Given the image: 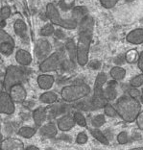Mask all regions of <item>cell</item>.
<instances>
[{"instance_id":"6da1fadb","label":"cell","mask_w":143,"mask_h":150,"mask_svg":"<svg viewBox=\"0 0 143 150\" xmlns=\"http://www.w3.org/2000/svg\"><path fill=\"white\" fill-rule=\"evenodd\" d=\"M79 36L77 42V63L81 67L88 64L90 44L94 31V19L89 15L85 16L78 24Z\"/></svg>"},{"instance_id":"7a4b0ae2","label":"cell","mask_w":143,"mask_h":150,"mask_svg":"<svg viewBox=\"0 0 143 150\" xmlns=\"http://www.w3.org/2000/svg\"><path fill=\"white\" fill-rule=\"evenodd\" d=\"M118 115L126 122H134L141 112L140 101L131 97L129 94L122 95L114 104Z\"/></svg>"},{"instance_id":"3957f363","label":"cell","mask_w":143,"mask_h":150,"mask_svg":"<svg viewBox=\"0 0 143 150\" xmlns=\"http://www.w3.org/2000/svg\"><path fill=\"white\" fill-rule=\"evenodd\" d=\"M29 76V70L25 67L18 66H10L7 67L4 81H3V87L5 91L9 93L11 88L15 85L23 84Z\"/></svg>"},{"instance_id":"277c9868","label":"cell","mask_w":143,"mask_h":150,"mask_svg":"<svg viewBox=\"0 0 143 150\" xmlns=\"http://www.w3.org/2000/svg\"><path fill=\"white\" fill-rule=\"evenodd\" d=\"M90 87L85 83H78L66 86L61 91V97L66 103L79 101L90 93Z\"/></svg>"},{"instance_id":"5b68a950","label":"cell","mask_w":143,"mask_h":150,"mask_svg":"<svg viewBox=\"0 0 143 150\" xmlns=\"http://www.w3.org/2000/svg\"><path fill=\"white\" fill-rule=\"evenodd\" d=\"M46 16L53 24L63 27L64 29L73 30L78 27V22L73 18H63L59 10L53 3H48L46 5Z\"/></svg>"},{"instance_id":"8992f818","label":"cell","mask_w":143,"mask_h":150,"mask_svg":"<svg viewBox=\"0 0 143 150\" xmlns=\"http://www.w3.org/2000/svg\"><path fill=\"white\" fill-rule=\"evenodd\" d=\"M62 59L59 53H52L51 55L39 64V70L43 73H48L51 71H55L61 67Z\"/></svg>"},{"instance_id":"52a82bcc","label":"cell","mask_w":143,"mask_h":150,"mask_svg":"<svg viewBox=\"0 0 143 150\" xmlns=\"http://www.w3.org/2000/svg\"><path fill=\"white\" fill-rule=\"evenodd\" d=\"M52 51V45L51 43L45 39H39L36 42L35 45V56L37 61L40 63L47 59L51 55Z\"/></svg>"},{"instance_id":"ba28073f","label":"cell","mask_w":143,"mask_h":150,"mask_svg":"<svg viewBox=\"0 0 143 150\" xmlns=\"http://www.w3.org/2000/svg\"><path fill=\"white\" fill-rule=\"evenodd\" d=\"M15 49V40L12 36L8 34L4 29L0 31V53L2 55H12Z\"/></svg>"},{"instance_id":"9c48e42d","label":"cell","mask_w":143,"mask_h":150,"mask_svg":"<svg viewBox=\"0 0 143 150\" xmlns=\"http://www.w3.org/2000/svg\"><path fill=\"white\" fill-rule=\"evenodd\" d=\"M15 101L13 100L9 93L7 91H1L0 93V112L1 115H11L15 112Z\"/></svg>"},{"instance_id":"30bf717a","label":"cell","mask_w":143,"mask_h":150,"mask_svg":"<svg viewBox=\"0 0 143 150\" xmlns=\"http://www.w3.org/2000/svg\"><path fill=\"white\" fill-rule=\"evenodd\" d=\"M0 150H25V146L18 139L7 138L1 141Z\"/></svg>"},{"instance_id":"8fae6325","label":"cell","mask_w":143,"mask_h":150,"mask_svg":"<svg viewBox=\"0 0 143 150\" xmlns=\"http://www.w3.org/2000/svg\"><path fill=\"white\" fill-rule=\"evenodd\" d=\"M75 124H76V122H75L74 117L71 115L70 114L62 115V117L57 120L58 129L62 132H67L71 130L75 126Z\"/></svg>"},{"instance_id":"7c38bea8","label":"cell","mask_w":143,"mask_h":150,"mask_svg":"<svg viewBox=\"0 0 143 150\" xmlns=\"http://www.w3.org/2000/svg\"><path fill=\"white\" fill-rule=\"evenodd\" d=\"M9 93L13 98V100L15 102H18V103H21V102L25 101L27 97L26 88L22 84L15 85L13 87H12Z\"/></svg>"},{"instance_id":"4fadbf2b","label":"cell","mask_w":143,"mask_h":150,"mask_svg":"<svg viewBox=\"0 0 143 150\" xmlns=\"http://www.w3.org/2000/svg\"><path fill=\"white\" fill-rule=\"evenodd\" d=\"M13 31H15V35L19 37L20 39L23 40L24 42H28L29 40V32H28V27L25 23L24 20L22 19H16L15 23H13Z\"/></svg>"},{"instance_id":"5bb4252c","label":"cell","mask_w":143,"mask_h":150,"mask_svg":"<svg viewBox=\"0 0 143 150\" xmlns=\"http://www.w3.org/2000/svg\"><path fill=\"white\" fill-rule=\"evenodd\" d=\"M91 103L94 108V110L104 108L108 102L106 100L104 96V90L103 88H94L93 96L91 98Z\"/></svg>"},{"instance_id":"9a60e30c","label":"cell","mask_w":143,"mask_h":150,"mask_svg":"<svg viewBox=\"0 0 143 150\" xmlns=\"http://www.w3.org/2000/svg\"><path fill=\"white\" fill-rule=\"evenodd\" d=\"M37 85H39V88L43 91H48L49 88H52L54 82H55V78L53 75H50L48 73H43L37 76Z\"/></svg>"},{"instance_id":"2e32d148","label":"cell","mask_w":143,"mask_h":150,"mask_svg":"<svg viewBox=\"0 0 143 150\" xmlns=\"http://www.w3.org/2000/svg\"><path fill=\"white\" fill-rule=\"evenodd\" d=\"M15 61L21 67H28L31 64L33 58L31 53L24 49H18L15 53Z\"/></svg>"},{"instance_id":"e0dca14e","label":"cell","mask_w":143,"mask_h":150,"mask_svg":"<svg viewBox=\"0 0 143 150\" xmlns=\"http://www.w3.org/2000/svg\"><path fill=\"white\" fill-rule=\"evenodd\" d=\"M126 40L132 44H141L143 43V28H137L132 30L126 36Z\"/></svg>"},{"instance_id":"ac0fdd59","label":"cell","mask_w":143,"mask_h":150,"mask_svg":"<svg viewBox=\"0 0 143 150\" xmlns=\"http://www.w3.org/2000/svg\"><path fill=\"white\" fill-rule=\"evenodd\" d=\"M32 117H33V120H34V122H35L36 126L40 127V126L43 124V122L46 120L47 110L43 107L37 108L33 111Z\"/></svg>"},{"instance_id":"d6986e66","label":"cell","mask_w":143,"mask_h":150,"mask_svg":"<svg viewBox=\"0 0 143 150\" xmlns=\"http://www.w3.org/2000/svg\"><path fill=\"white\" fill-rule=\"evenodd\" d=\"M58 133V126L54 123H47L45 125H42L39 128V134L44 138L47 139H53L57 136Z\"/></svg>"},{"instance_id":"ffe728a7","label":"cell","mask_w":143,"mask_h":150,"mask_svg":"<svg viewBox=\"0 0 143 150\" xmlns=\"http://www.w3.org/2000/svg\"><path fill=\"white\" fill-rule=\"evenodd\" d=\"M87 16H88V9L85 6L74 7V9L71 11V18H73L75 21H77L78 24Z\"/></svg>"},{"instance_id":"44dd1931","label":"cell","mask_w":143,"mask_h":150,"mask_svg":"<svg viewBox=\"0 0 143 150\" xmlns=\"http://www.w3.org/2000/svg\"><path fill=\"white\" fill-rule=\"evenodd\" d=\"M66 49L68 53L69 60L72 62H77V44L75 43L74 40H68L66 42Z\"/></svg>"},{"instance_id":"7402d4cb","label":"cell","mask_w":143,"mask_h":150,"mask_svg":"<svg viewBox=\"0 0 143 150\" xmlns=\"http://www.w3.org/2000/svg\"><path fill=\"white\" fill-rule=\"evenodd\" d=\"M40 102L47 105H53L55 104L58 100V95L54 91H45L39 96Z\"/></svg>"},{"instance_id":"603a6c76","label":"cell","mask_w":143,"mask_h":150,"mask_svg":"<svg viewBox=\"0 0 143 150\" xmlns=\"http://www.w3.org/2000/svg\"><path fill=\"white\" fill-rule=\"evenodd\" d=\"M90 134L92 135V137L98 141L99 142H101L102 144H106L108 145L110 144V142H108V139L106 137V135H105V133H103L99 128H92L90 129Z\"/></svg>"},{"instance_id":"cb8c5ba5","label":"cell","mask_w":143,"mask_h":150,"mask_svg":"<svg viewBox=\"0 0 143 150\" xmlns=\"http://www.w3.org/2000/svg\"><path fill=\"white\" fill-rule=\"evenodd\" d=\"M110 74L111 78L115 81H121L123 80L126 76V70L121 67L115 66L110 71Z\"/></svg>"},{"instance_id":"d4e9b609","label":"cell","mask_w":143,"mask_h":150,"mask_svg":"<svg viewBox=\"0 0 143 150\" xmlns=\"http://www.w3.org/2000/svg\"><path fill=\"white\" fill-rule=\"evenodd\" d=\"M67 106L66 105H63V104H55V105H53L52 107L50 108V110H49V112H50V115H52V117H58V115H66L67 112Z\"/></svg>"},{"instance_id":"484cf974","label":"cell","mask_w":143,"mask_h":150,"mask_svg":"<svg viewBox=\"0 0 143 150\" xmlns=\"http://www.w3.org/2000/svg\"><path fill=\"white\" fill-rule=\"evenodd\" d=\"M18 134L22 138L25 139H31L34 135L36 134V130L30 126H23L18 130Z\"/></svg>"},{"instance_id":"4316f807","label":"cell","mask_w":143,"mask_h":150,"mask_svg":"<svg viewBox=\"0 0 143 150\" xmlns=\"http://www.w3.org/2000/svg\"><path fill=\"white\" fill-rule=\"evenodd\" d=\"M104 96H105V98H106L107 101H112V100L116 99V97H117L116 87L108 86L104 90Z\"/></svg>"},{"instance_id":"83f0119b","label":"cell","mask_w":143,"mask_h":150,"mask_svg":"<svg viewBox=\"0 0 143 150\" xmlns=\"http://www.w3.org/2000/svg\"><path fill=\"white\" fill-rule=\"evenodd\" d=\"M125 58H126V62L129 64H135L138 62L139 59V54L137 52V50L135 49H131L127 51L125 53Z\"/></svg>"},{"instance_id":"f1b7e54d","label":"cell","mask_w":143,"mask_h":150,"mask_svg":"<svg viewBox=\"0 0 143 150\" xmlns=\"http://www.w3.org/2000/svg\"><path fill=\"white\" fill-rule=\"evenodd\" d=\"M59 8L63 12H67V11H72L74 9V5H75V0H60L59 3Z\"/></svg>"},{"instance_id":"f546056e","label":"cell","mask_w":143,"mask_h":150,"mask_svg":"<svg viewBox=\"0 0 143 150\" xmlns=\"http://www.w3.org/2000/svg\"><path fill=\"white\" fill-rule=\"evenodd\" d=\"M107 80H108L107 74L105 72H99L94 82V88H103L104 84H106Z\"/></svg>"},{"instance_id":"4dcf8cb0","label":"cell","mask_w":143,"mask_h":150,"mask_svg":"<svg viewBox=\"0 0 143 150\" xmlns=\"http://www.w3.org/2000/svg\"><path fill=\"white\" fill-rule=\"evenodd\" d=\"M105 123H106V118L104 115H97L91 119V124L93 125L94 128H100Z\"/></svg>"},{"instance_id":"1f68e13d","label":"cell","mask_w":143,"mask_h":150,"mask_svg":"<svg viewBox=\"0 0 143 150\" xmlns=\"http://www.w3.org/2000/svg\"><path fill=\"white\" fill-rule=\"evenodd\" d=\"M55 28L52 24H45L42 29H40L39 34L42 37H50L55 34Z\"/></svg>"},{"instance_id":"d6a6232c","label":"cell","mask_w":143,"mask_h":150,"mask_svg":"<svg viewBox=\"0 0 143 150\" xmlns=\"http://www.w3.org/2000/svg\"><path fill=\"white\" fill-rule=\"evenodd\" d=\"M73 117L76 124L81 126V127H87V119L81 112H75Z\"/></svg>"},{"instance_id":"836d02e7","label":"cell","mask_w":143,"mask_h":150,"mask_svg":"<svg viewBox=\"0 0 143 150\" xmlns=\"http://www.w3.org/2000/svg\"><path fill=\"white\" fill-rule=\"evenodd\" d=\"M104 112L108 117H115L118 115V112L116 109H115L114 105H111V103H107L106 106L104 107Z\"/></svg>"},{"instance_id":"e575fe53","label":"cell","mask_w":143,"mask_h":150,"mask_svg":"<svg viewBox=\"0 0 143 150\" xmlns=\"http://www.w3.org/2000/svg\"><path fill=\"white\" fill-rule=\"evenodd\" d=\"M143 85V73L138 74L137 76L132 77L130 80V86L132 88H139Z\"/></svg>"},{"instance_id":"d590c367","label":"cell","mask_w":143,"mask_h":150,"mask_svg":"<svg viewBox=\"0 0 143 150\" xmlns=\"http://www.w3.org/2000/svg\"><path fill=\"white\" fill-rule=\"evenodd\" d=\"M12 15V10L9 6H4L1 8V11H0V18H1V21H6L10 16Z\"/></svg>"},{"instance_id":"8d00e7d4","label":"cell","mask_w":143,"mask_h":150,"mask_svg":"<svg viewBox=\"0 0 143 150\" xmlns=\"http://www.w3.org/2000/svg\"><path fill=\"white\" fill-rule=\"evenodd\" d=\"M61 69L63 71H72L75 69L74 62H72L71 60H63L61 64Z\"/></svg>"},{"instance_id":"74e56055","label":"cell","mask_w":143,"mask_h":150,"mask_svg":"<svg viewBox=\"0 0 143 150\" xmlns=\"http://www.w3.org/2000/svg\"><path fill=\"white\" fill-rule=\"evenodd\" d=\"M127 93L131 97L140 101V99H141V91H138L137 88H132V87L130 86V88H127Z\"/></svg>"},{"instance_id":"f35d334b","label":"cell","mask_w":143,"mask_h":150,"mask_svg":"<svg viewBox=\"0 0 143 150\" xmlns=\"http://www.w3.org/2000/svg\"><path fill=\"white\" fill-rule=\"evenodd\" d=\"M117 142L119 144H126L129 142V135L127 132L122 131L117 135Z\"/></svg>"},{"instance_id":"ab89813d","label":"cell","mask_w":143,"mask_h":150,"mask_svg":"<svg viewBox=\"0 0 143 150\" xmlns=\"http://www.w3.org/2000/svg\"><path fill=\"white\" fill-rule=\"evenodd\" d=\"M101 5L106 9H111L117 4L119 0H99Z\"/></svg>"},{"instance_id":"60d3db41","label":"cell","mask_w":143,"mask_h":150,"mask_svg":"<svg viewBox=\"0 0 143 150\" xmlns=\"http://www.w3.org/2000/svg\"><path fill=\"white\" fill-rule=\"evenodd\" d=\"M87 135L86 134L85 132H81L79 134L77 135V138H76V142L78 144H85L87 142Z\"/></svg>"},{"instance_id":"b9f144b4","label":"cell","mask_w":143,"mask_h":150,"mask_svg":"<svg viewBox=\"0 0 143 150\" xmlns=\"http://www.w3.org/2000/svg\"><path fill=\"white\" fill-rule=\"evenodd\" d=\"M87 64H88V67H89V69H92V70H98V69H100L101 67H102L101 62H100V61H98V60L90 61V62L88 63Z\"/></svg>"},{"instance_id":"7bdbcfd3","label":"cell","mask_w":143,"mask_h":150,"mask_svg":"<svg viewBox=\"0 0 143 150\" xmlns=\"http://www.w3.org/2000/svg\"><path fill=\"white\" fill-rule=\"evenodd\" d=\"M137 127H138V129L139 130H141V131H143V111L139 114V115L137 117Z\"/></svg>"},{"instance_id":"ee69618b","label":"cell","mask_w":143,"mask_h":150,"mask_svg":"<svg viewBox=\"0 0 143 150\" xmlns=\"http://www.w3.org/2000/svg\"><path fill=\"white\" fill-rule=\"evenodd\" d=\"M126 62V58H125V55H119L117 57L114 58V64H117V66H121V64H123L124 63Z\"/></svg>"},{"instance_id":"f6af8a7d","label":"cell","mask_w":143,"mask_h":150,"mask_svg":"<svg viewBox=\"0 0 143 150\" xmlns=\"http://www.w3.org/2000/svg\"><path fill=\"white\" fill-rule=\"evenodd\" d=\"M137 67L138 69L141 70V72L143 73V51L139 54V59H138V62H137Z\"/></svg>"},{"instance_id":"bcb514c9","label":"cell","mask_w":143,"mask_h":150,"mask_svg":"<svg viewBox=\"0 0 143 150\" xmlns=\"http://www.w3.org/2000/svg\"><path fill=\"white\" fill-rule=\"evenodd\" d=\"M54 35H55V37L58 38V39H63L64 38V33L61 31V30H56Z\"/></svg>"},{"instance_id":"7dc6e473","label":"cell","mask_w":143,"mask_h":150,"mask_svg":"<svg viewBox=\"0 0 143 150\" xmlns=\"http://www.w3.org/2000/svg\"><path fill=\"white\" fill-rule=\"evenodd\" d=\"M25 150H40V149L35 145H30V146H28V147H26Z\"/></svg>"},{"instance_id":"c3c4849f","label":"cell","mask_w":143,"mask_h":150,"mask_svg":"<svg viewBox=\"0 0 143 150\" xmlns=\"http://www.w3.org/2000/svg\"><path fill=\"white\" fill-rule=\"evenodd\" d=\"M132 139H141V135H139V134H135V135H134V137H132Z\"/></svg>"},{"instance_id":"681fc988","label":"cell","mask_w":143,"mask_h":150,"mask_svg":"<svg viewBox=\"0 0 143 150\" xmlns=\"http://www.w3.org/2000/svg\"><path fill=\"white\" fill-rule=\"evenodd\" d=\"M6 25V21H1V29H3Z\"/></svg>"},{"instance_id":"f907efd6","label":"cell","mask_w":143,"mask_h":150,"mask_svg":"<svg viewBox=\"0 0 143 150\" xmlns=\"http://www.w3.org/2000/svg\"><path fill=\"white\" fill-rule=\"evenodd\" d=\"M140 102L143 104V88H142V90H141V99H140Z\"/></svg>"},{"instance_id":"816d5d0a","label":"cell","mask_w":143,"mask_h":150,"mask_svg":"<svg viewBox=\"0 0 143 150\" xmlns=\"http://www.w3.org/2000/svg\"><path fill=\"white\" fill-rule=\"evenodd\" d=\"M130 150H143V146H142V147H137V148H132V149H130Z\"/></svg>"}]
</instances>
